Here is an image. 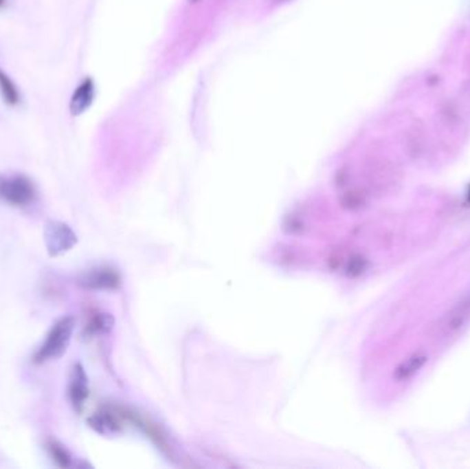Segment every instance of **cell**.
<instances>
[{"instance_id": "7", "label": "cell", "mask_w": 470, "mask_h": 469, "mask_svg": "<svg viewBox=\"0 0 470 469\" xmlns=\"http://www.w3.org/2000/svg\"><path fill=\"white\" fill-rule=\"evenodd\" d=\"M88 397V377L80 363H74L69 378V399L76 411H81Z\"/></svg>"}, {"instance_id": "6", "label": "cell", "mask_w": 470, "mask_h": 469, "mask_svg": "<svg viewBox=\"0 0 470 469\" xmlns=\"http://www.w3.org/2000/svg\"><path fill=\"white\" fill-rule=\"evenodd\" d=\"M121 282L118 272L110 267H98L84 272L78 283L91 290H110L115 289Z\"/></svg>"}, {"instance_id": "2", "label": "cell", "mask_w": 470, "mask_h": 469, "mask_svg": "<svg viewBox=\"0 0 470 469\" xmlns=\"http://www.w3.org/2000/svg\"><path fill=\"white\" fill-rule=\"evenodd\" d=\"M0 197L12 206H27L36 198L33 182L25 175L0 177Z\"/></svg>"}, {"instance_id": "1", "label": "cell", "mask_w": 470, "mask_h": 469, "mask_svg": "<svg viewBox=\"0 0 470 469\" xmlns=\"http://www.w3.org/2000/svg\"><path fill=\"white\" fill-rule=\"evenodd\" d=\"M76 320L67 315L56 320L45 336L44 342L36 351L33 356L34 363H47L59 359L67 349Z\"/></svg>"}, {"instance_id": "12", "label": "cell", "mask_w": 470, "mask_h": 469, "mask_svg": "<svg viewBox=\"0 0 470 469\" xmlns=\"http://www.w3.org/2000/svg\"><path fill=\"white\" fill-rule=\"evenodd\" d=\"M113 318L109 314H95L89 322L85 326V333L89 336H95V334H102V333H107L111 327H113Z\"/></svg>"}, {"instance_id": "9", "label": "cell", "mask_w": 470, "mask_h": 469, "mask_svg": "<svg viewBox=\"0 0 470 469\" xmlns=\"http://www.w3.org/2000/svg\"><path fill=\"white\" fill-rule=\"evenodd\" d=\"M95 98V84L91 77H85L73 91L69 102V110L73 116L82 114L93 102Z\"/></svg>"}, {"instance_id": "3", "label": "cell", "mask_w": 470, "mask_h": 469, "mask_svg": "<svg viewBox=\"0 0 470 469\" xmlns=\"http://www.w3.org/2000/svg\"><path fill=\"white\" fill-rule=\"evenodd\" d=\"M44 243L47 253L55 257L70 250L77 243V235L66 223L52 220L44 227Z\"/></svg>"}, {"instance_id": "14", "label": "cell", "mask_w": 470, "mask_h": 469, "mask_svg": "<svg viewBox=\"0 0 470 469\" xmlns=\"http://www.w3.org/2000/svg\"><path fill=\"white\" fill-rule=\"evenodd\" d=\"M47 450H48V452H49V457L52 458V461H54L58 466H60V468H69V466L71 465V457H70V454H69L67 450H66L62 444H59L58 441H54V440L48 441Z\"/></svg>"}, {"instance_id": "11", "label": "cell", "mask_w": 470, "mask_h": 469, "mask_svg": "<svg viewBox=\"0 0 470 469\" xmlns=\"http://www.w3.org/2000/svg\"><path fill=\"white\" fill-rule=\"evenodd\" d=\"M367 267H368V260L366 256H363L361 253H352L346 256L342 270L346 276L357 278L366 272Z\"/></svg>"}, {"instance_id": "8", "label": "cell", "mask_w": 470, "mask_h": 469, "mask_svg": "<svg viewBox=\"0 0 470 469\" xmlns=\"http://www.w3.org/2000/svg\"><path fill=\"white\" fill-rule=\"evenodd\" d=\"M470 320V292L447 314L443 331L445 334H454L463 329Z\"/></svg>"}, {"instance_id": "15", "label": "cell", "mask_w": 470, "mask_h": 469, "mask_svg": "<svg viewBox=\"0 0 470 469\" xmlns=\"http://www.w3.org/2000/svg\"><path fill=\"white\" fill-rule=\"evenodd\" d=\"M466 198H467V202L470 204V187H469V190H467V195H466Z\"/></svg>"}, {"instance_id": "5", "label": "cell", "mask_w": 470, "mask_h": 469, "mask_svg": "<svg viewBox=\"0 0 470 469\" xmlns=\"http://www.w3.org/2000/svg\"><path fill=\"white\" fill-rule=\"evenodd\" d=\"M124 421H128V411L118 407H103L88 418L89 426L99 433H115L121 430Z\"/></svg>"}, {"instance_id": "4", "label": "cell", "mask_w": 470, "mask_h": 469, "mask_svg": "<svg viewBox=\"0 0 470 469\" xmlns=\"http://www.w3.org/2000/svg\"><path fill=\"white\" fill-rule=\"evenodd\" d=\"M338 187V201L341 206L346 210H360L368 202V193L363 187L352 186L349 183V173L346 169H342L337 173L335 177Z\"/></svg>"}, {"instance_id": "16", "label": "cell", "mask_w": 470, "mask_h": 469, "mask_svg": "<svg viewBox=\"0 0 470 469\" xmlns=\"http://www.w3.org/2000/svg\"><path fill=\"white\" fill-rule=\"evenodd\" d=\"M199 0H188V3H191V4H195V3H198Z\"/></svg>"}, {"instance_id": "13", "label": "cell", "mask_w": 470, "mask_h": 469, "mask_svg": "<svg viewBox=\"0 0 470 469\" xmlns=\"http://www.w3.org/2000/svg\"><path fill=\"white\" fill-rule=\"evenodd\" d=\"M0 92L4 102L10 106H15L19 103V92L14 81L0 69Z\"/></svg>"}, {"instance_id": "17", "label": "cell", "mask_w": 470, "mask_h": 469, "mask_svg": "<svg viewBox=\"0 0 470 469\" xmlns=\"http://www.w3.org/2000/svg\"><path fill=\"white\" fill-rule=\"evenodd\" d=\"M4 3H5V0H0V8L4 6Z\"/></svg>"}, {"instance_id": "10", "label": "cell", "mask_w": 470, "mask_h": 469, "mask_svg": "<svg viewBox=\"0 0 470 469\" xmlns=\"http://www.w3.org/2000/svg\"><path fill=\"white\" fill-rule=\"evenodd\" d=\"M427 362V356L422 352H415L410 355L407 359H404L393 373V378L396 381H407L412 378Z\"/></svg>"}]
</instances>
